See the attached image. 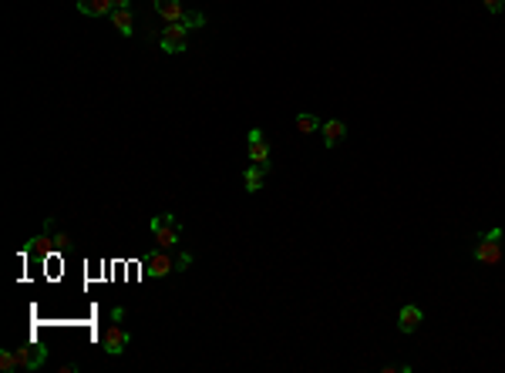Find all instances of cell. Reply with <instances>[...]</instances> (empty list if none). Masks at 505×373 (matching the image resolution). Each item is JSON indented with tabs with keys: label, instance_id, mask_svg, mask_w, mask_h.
Listing matches in <instances>:
<instances>
[{
	"label": "cell",
	"instance_id": "obj_1",
	"mask_svg": "<svg viewBox=\"0 0 505 373\" xmlns=\"http://www.w3.org/2000/svg\"><path fill=\"white\" fill-rule=\"evenodd\" d=\"M502 239H505L502 229H489L485 235H479V245L472 249V259H475V262H482V266H499V262L505 259Z\"/></svg>",
	"mask_w": 505,
	"mask_h": 373
},
{
	"label": "cell",
	"instance_id": "obj_2",
	"mask_svg": "<svg viewBox=\"0 0 505 373\" xmlns=\"http://www.w3.org/2000/svg\"><path fill=\"white\" fill-rule=\"evenodd\" d=\"M148 229L156 235V245L158 249H175L182 239V226L175 219V212H162V216H152L148 219Z\"/></svg>",
	"mask_w": 505,
	"mask_h": 373
},
{
	"label": "cell",
	"instance_id": "obj_3",
	"mask_svg": "<svg viewBox=\"0 0 505 373\" xmlns=\"http://www.w3.org/2000/svg\"><path fill=\"white\" fill-rule=\"evenodd\" d=\"M129 343H131V333L125 330V326H118V320L112 323L102 336V350L108 353V357H121V353L129 350Z\"/></svg>",
	"mask_w": 505,
	"mask_h": 373
},
{
	"label": "cell",
	"instance_id": "obj_4",
	"mask_svg": "<svg viewBox=\"0 0 505 373\" xmlns=\"http://www.w3.org/2000/svg\"><path fill=\"white\" fill-rule=\"evenodd\" d=\"M185 34H189V30H185V24H168V27H162V34H158V48H162V51L165 54H185V48H189V44H185Z\"/></svg>",
	"mask_w": 505,
	"mask_h": 373
},
{
	"label": "cell",
	"instance_id": "obj_5",
	"mask_svg": "<svg viewBox=\"0 0 505 373\" xmlns=\"http://www.w3.org/2000/svg\"><path fill=\"white\" fill-rule=\"evenodd\" d=\"M246 152H249V162H253V165H263L266 172H270V142L263 138V131L259 128H249Z\"/></svg>",
	"mask_w": 505,
	"mask_h": 373
},
{
	"label": "cell",
	"instance_id": "obj_6",
	"mask_svg": "<svg viewBox=\"0 0 505 373\" xmlns=\"http://www.w3.org/2000/svg\"><path fill=\"white\" fill-rule=\"evenodd\" d=\"M172 269H175V259L168 256V249H158V252H148V256H145V272H148L152 279H165Z\"/></svg>",
	"mask_w": 505,
	"mask_h": 373
},
{
	"label": "cell",
	"instance_id": "obj_7",
	"mask_svg": "<svg viewBox=\"0 0 505 373\" xmlns=\"http://www.w3.org/2000/svg\"><path fill=\"white\" fill-rule=\"evenodd\" d=\"M44 360H48V350L38 347V343H24V347L17 350V363H21V370H38Z\"/></svg>",
	"mask_w": 505,
	"mask_h": 373
},
{
	"label": "cell",
	"instance_id": "obj_8",
	"mask_svg": "<svg viewBox=\"0 0 505 373\" xmlns=\"http://www.w3.org/2000/svg\"><path fill=\"white\" fill-rule=\"evenodd\" d=\"M421 323H425V313H421V306H415V303L401 306V313H398V330H401V333H415Z\"/></svg>",
	"mask_w": 505,
	"mask_h": 373
},
{
	"label": "cell",
	"instance_id": "obj_9",
	"mask_svg": "<svg viewBox=\"0 0 505 373\" xmlns=\"http://www.w3.org/2000/svg\"><path fill=\"white\" fill-rule=\"evenodd\" d=\"M320 135H324L327 148H337V145L347 138V125H344L340 118H330V121H324V125H320Z\"/></svg>",
	"mask_w": 505,
	"mask_h": 373
},
{
	"label": "cell",
	"instance_id": "obj_10",
	"mask_svg": "<svg viewBox=\"0 0 505 373\" xmlns=\"http://www.w3.org/2000/svg\"><path fill=\"white\" fill-rule=\"evenodd\" d=\"M156 13L168 24H179L185 17V7H182V0H156Z\"/></svg>",
	"mask_w": 505,
	"mask_h": 373
},
{
	"label": "cell",
	"instance_id": "obj_11",
	"mask_svg": "<svg viewBox=\"0 0 505 373\" xmlns=\"http://www.w3.org/2000/svg\"><path fill=\"white\" fill-rule=\"evenodd\" d=\"M78 11L85 17H108L115 11V0H78Z\"/></svg>",
	"mask_w": 505,
	"mask_h": 373
},
{
	"label": "cell",
	"instance_id": "obj_12",
	"mask_svg": "<svg viewBox=\"0 0 505 373\" xmlns=\"http://www.w3.org/2000/svg\"><path fill=\"white\" fill-rule=\"evenodd\" d=\"M263 175H266V168L263 165H249L246 172H243V189H246L249 195L259 192V189H263Z\"/></svg>",
	"mask_w": 505,
	"mask_h": 373
},
{
	"label": "cell",
	"instance_id": "obj_13",
	"mask_svg": "<svg viewBox=\"0 0 505 373\" xmlns=\"http://www.w3.org/2000/svg\"><path fill=\"white\" fill-rule=\"evenodd\" d=\"M108 21H112V27H115L121 38H131V11H121V7H115V11L108 13Z\"/></svg>",
	"mask_w": 505,
	"mask_h": 373
},
{
	"label": "cell",
	"instance_id": "obj_14",
	"mask_svg": "<svg viewBox=\"0 0 505 373\" xmlns=\"http://www.w3.org/2000/svg\"><path fill=\"white\" fill-rule=\"evenodd\" d=\"M320 125H324V121H317V115H310V111H300L297 115V131L300 135H313V131H320Z\"/></svg>",
	"mask_w": 505,
	"mask_h": 373
},
{
	"label": "cell",
	"instance_id": "obj_15",
	"mask_svg": "<svg viewBox=\"0 0 505 373\" xmlns=\"http://www.w3.org/2000/svg\"><path fill=\"white\" fill-rule=\"evenodd\" d=\"M0 370L4 373L21 370V363H17V350H0Z\"/></svg>",
	"mask_w": 505,
	"mask_h": 373
},
{
	"label": "cell",
	"instance_id": "obj_16",
	"mask_svg": "<svg viewBox=\"0 0 505 373\" xmlns=\"http://www.w3.org/2000/svg\"><path fill=\"white\" fill-rule=\"evenodd\" d=\"M182 24H185V30H199V27H206V13L202 11H185Z\"/></svg>",
	"mask_w": 505,
	"mask_h": 373
},
{
	"label": "cell",
	"instance_id": "obj_17",
	"mask_svg": "<svg viewBox=\"0 0 505 373\" xmlns=\"http://www.w3.org/2000/svg\"><path fill=\"white\" fill-rule=\"evenodd\" d=\"M189 266H192V252H179L175 256V272H185Z\"/></svg>",
	"mask_w": 505,
	"mask_h": 373
},
{
	"label": "cell",
	"instance_id": "obj_18",
	"mask_svg": "<svg viewBox=\"0 0 505 373\" xmlns=\"http://www.w3.org/2000/svg\"><path fill=\"white\" fill-rule=\"evenodd\" d=\"M485 4V11L489 13H502L505 11V0H482Z\"/></svg>",
	"mask_w": 505,
	"mask_h": 373
},
{
	"label": "cell",
	"instance_id": "obj_19",
	"mask_svg": "<svg viewBox=\"0 0 505 373\" xmlns=\"http://www.w3.org/2000/svg\"><path fill=\"white\" fill-rule=\"evenodd\" d=\"M67 245V235L65 232H54V249H65Z\"/></svg>",
	"mask_w": 505,
	"mask_h": 373
},
{
	"label": "cell",
	"instance_id": "obj_20",
	"mask_svg": "<svg viewBox=\"0 0 505 373\" xmlns=\"http://www.w3.org/2000/svg\"><path fill=\"white\" fill-rule=\"evenodd\" d=\"M115 7H121V11H129V7H131V0H115Z\"/></svg>",
	"mask_w": 505,
	"mask_h": 373
}]
</instances>
